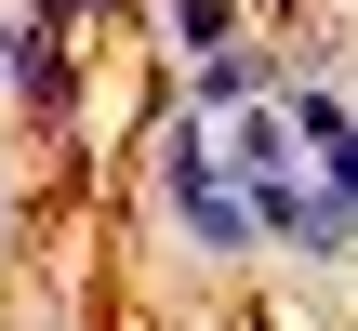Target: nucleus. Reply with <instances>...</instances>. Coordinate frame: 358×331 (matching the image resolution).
I'll return each instance as SVG.
<instances>
[{
  "mask_svg": "<svg viewBox=\"0 0 358 331\" xmlns=\"http://www.w3.org/2000/svg\"><path fill=\"white\" fill-rule=\"evenodd\" d=\"M146 159H159V212H173L213 265L266 252V212H252V186H239V159H226V133H213V119H186V106H173Z\"/></svg>",
  "mask_w": 358,
  "mask_h": 331,
  "instance_id": "obj_1",
  "label": "nucleus"
},
{
  "mask_svg": "<svg viewBox=\"0 0 358 331\" xmlns=\"http://www.w3.org/2000/svg\"><path fill=\"white\" fill-rule=\"evenodd\" d=\"M252 212H266V239H279V252H306V265H345V252H358V212L319 186V172H306V186H266Z\"/></svg>",
  "mask_w": 358,
  "mask_h": 331,
  "instance_id": "obj_2",
  "label": "nucleus"
},
{
  "mask_svg": "<svg viewBox=\"0 0 358 331\" xmlns=\"http://www.w3.org/2000/svg\"><path fill=\"white\" fill-rule=\"evenodd\" d=\"M159 27H173V53H186V66L239 53V0H159Z\"/></svg>",
  "mask_w": 358,
  "mask_h": 331,
  "instance_id": "obj_3",
  "label": "nucleus"
},
{
  "mask_svg": "<svg viewBox=\"0 0 358 331\" xmlns=\"http://www.w3.org/2000/svg\"><path fill=\"white\" fill-rule=\"evenodd\" d=\"M27 53H40V40H27V27H0V93H27Z\"/></svg>",
  "mask_w": 358,
  "mask_h": 331,
  "instance_id": "obj_4",
  "label": "nucleus"
},
{
  "mask_svg": "<svg viewBox=\"0 0 358 331\" xmlns=\"http://www.w3.org/2000/svg\"><path fill=\"white\" fill-rule=\"evenodd\" d=\"M93 13H106V0H93Z\"/></svg>",
  "mask_w": 358,
  "mask_h": 331,
  "instance_id": "obj_5",
  "label": "nucleus"
},
{
  "mask_svg": "<svg viewBox=\"0 0 358 331\" xmlns=\"http://www.w3.org/2000/svg\"><path fill=\"white\" fill-rule=\"evenodd\" d=\"M345 93H358V80H345Z\"/></svg>",
  "mask_w": 358,
  "mask_h": 331,
  "instance_id": "obj_6",
  "label": "nucleus"
}]
</instances>
